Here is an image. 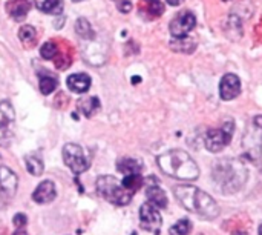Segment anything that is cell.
<instances>
[{"instance_id":"25","label":"cell","mask_w":262,"mask_h":235,"mask_svg":"<svg viewBox=\"0 0 262 235\" xmlns=\"http://www.w3.org/2000/svg\"><path fill=\"white\" fill-rule=\"evenodd\" d=\"M75 31H77V34L81 37V38H94V29H92V26H91V23L86 20V18H83V17H80L78 20H77V23H75Z\"/></svg>"},{"instance_id":"6","label":"cell","mask_w":262,"mask_h":235,"mask_svg":"<svg viewBox=\"0 0 262 235\" xmlns=\"http://www.w3.org/2000/svg\"><path fill=\"white\" fill-rule=\"evenodd\" d=\"M63 162L75 174L80 175L89 169V160L84 154V149L80 145L68 143L63 148Z\"/></svg>"},{"instance_id":"31","label":"cell","mask_w":262,"mask_h":235,"mask_svg":"<svg viewBox=\"0 0 262 235\" xmlns=\"http://www.w3.org/2000/svg\"><path fill=\"white\" fill-rule=\"evenodd\" d=\"M169 5H172V6H180L184 0H166Z\"/></svg>"},{"instance_id":"26","label":"cell","mask_w":262,"mask_h":235,"mask_svg":"<svg viewBox=\"0 0 262 235\" xmlns=\"http://www.w3.org/2000/svg\"><path fill=\"white\" fill-rule=\"evenodd\" d=\"M40 55L45 60H52L58 55V46L55 45V42H46L43 43V46L40 48Z\"/></svg>"},{"instance_id":"35","label":"cell","mask_w":262,"mask_h":235,"mask_svg":"<svg viewBox=\"0 0 262 235\" xmlns=\"http://www.w3.org/2000/svg\"><path fill=\"white\" fill-rule=\"evenodd\" d=\"M259 235H262V225L259 226Z\"/></svg>"},{"instance_id":"22","label":"cell","mask_w":262,"mask_h":235,"mask_svg":"<svg viewBox=\"0 0 262 235\" xmlns=\"http://www.w3.org/2000/svg\"><path fill=\"white\" fill-rule=\"evenodd\" d=\"M18 38L21 40L23 45H26V46H29V48L34 46L35 42H37V31H35V28L31 26V25L21 26V28L18 29Z\"/></svg>"},{"instance_id":"1","label":"cell","mask_w":262,"mask_h":235,"mask_svg":"<svg viewBox=\"0 0 262 235\" xmlns=\"http://www.w3.org/2000/svg\"><path fill=\"white\" fill-rule=\"evenodd\" d=\"M212 177L215 186L223 194H236L247 182L246 165L238 159H221L213 165Z\"/></svg>"},{"instance_id":"19","label":"cell","mask_w":262,"mask_h":235,"mask_svg":"<svg viewBox=\"0 0 262 235\" xmlns=\"http://www.w3.org/2000/svg\"><path fill=\"white\" fill-rule=\"evenodd\" d=\"M8 9L12 18H15L17 22H21L29 11V3L28 0H12L8 3Z\"/></svg>"},{"instance_id":"16","label":"cell","mask_w":262,"mask_h":235,"mask_svg":"<svg viewBox=\"0 0 262 235\" xmlns=\"http://www.w3.org/2000/svg\"><path fill=\"white\" fill-rule=\"evenodd\" d=\"M77 108L84 117H94L100 109V100L97 97H92V95L83 97V99L78 100Z\"/></svg>"},{"instance_id":"34","label":"cell","mask_w":262,"mask_h":235,"mask_svg":"<svg viewBox=\"0 0 262 235\" xmlns=\"http://www.w3.org/2000/svg\"><path fill=\"white\" fill-rule=\"evenodd\" d=\"M233 235H247V234H246V232H239V234H238V232H233Z\"/></svg>"},{"instance_id":"8","label":"cell","mask_w":262,"mask_h":235,"mask_svg":"<svg viewBox=\"0 0 262 235\" xmlns=\"http://www.w3.org/2000/svg\"><path fill=\"white\" fill-rule=\"evenodd\" d=\"M195 26H196L195 14L189 9H184V11H180L170 20L169 31L173 35V38H183V37H187L195 29Z\"/></svg>"},{"instance_id":"13","label":"cell","mask_w":262,"mask_h":235,"mask_svg":"<svg viewBox=\"0 0 262 235\" xmlns=\"http://www.w3.org/2000/svg\"><path fill=\"white\" fill-rule=\"evenodd\" d=\"M68 88L72 92L77 94H84L89 88H91V77L84 72H78V74H71L66 80Z\"/></svg>"},{"instance_id":"28","label":"cell","mask_w":262,"mask_h":235,"mask_svg":"<svg viewBox=\"0 0 262 235\" xmlns=\"http://www.w3.org/2000/svg\"><path fill=\"white\" fill-rule=\"evenodd\" d=\"M146 5H147V11L154 15V17H158L164 12V5L161 0H143Z\"/></svg>"},{"instance_id":"32","label":"cell","mask_w":262,"mask_h":235,"mask_svg":"<svg viewBox=\"0 0 262 235\" xmlns=\"http://www.w3.org/2000/svg\"><path fill=\"white\" fill-rule=\"evenodd\" d=\"M12 235H28V232L21 228V229H17V231H14V234Z\"/></svg>"},{"instance_id":"4","label":"cell","mask_w":262,"mask_h":235,"mask_svg":"<svg viewBox=\"0 0 262 235\" xmlns=\"http://www.w3.org/2000/svg\"><path fill=\"white\" fill-rule=\"evenodd\" d=\"M97 192L109 203L115 206H126L132 200V194L127 192L115 177L101 175L97 180Z\"/></svg>"},{"instance_id":"18","label":"cell","mask_w":262,"mask_h":235,"mask_svg":"<svg viewBox=\"0 0 262 235\" xmlns=\"http://www.w3.org/2000/svg\"><path fill=\"white\" fill-rule=\"evenodd\" d=\"M169 45H170V49L175 51V52L190 54V52H193L196 49V40L190 38L189 35L183 37V38H172Z\"/></svg>"},{"instance_id":"21","label":"cell","mask_w":262,"mask_h":235,"mask_svg":"<svg viewBox=\"0 0 262 235\" xmlns=\"http://www.w3.org/2000/svg\"><path fill=\"white\" fill-rule=\"evenodd\" d=\"M35 6L45 14H60L63 11V0H35Z\"/></svg>"},{"instance_id":"10","label":"cell","mask_w":262,"mask_h":235,"mask_svg":"<svg viewBox=\"0 0 262 235\" xmlns=\"http://www.w3.org/2000/svg\"><path fill=\"white\" fill-rule=\"evenodd\" d=\"M241 92V80L236 74H226L223 79H221V83H220V95L223 100L226 102H230L233 99H236Z\"/></svg>"},{"instance_id":"2","label":"cell","mask_w":262,"mask_h":235,"mask_svg":"<svg viewBox=\"0 0 262 235\" xmlns=\"http://www.w3.org/2000/svg\"><path fill=\"white\" fill-rule=\"evenodd\" d=\"M177 200L190 212H195L206 220H213L220 216V206L204 191L190 185H180L173 188Z\"/></svg>"},{"instance_id":"14","label":"cell","mask_w":262,"mask_h":235,"mask_svg":"<svg viewBox=\"0 0 262 235\" xmlns=\"http://www.w3.org/2000/svg\"><path fill=\"white\" fill-rule=\"evenodd\" d=\"M224 32L230 40H239L243 37V23L236 14H230L224 22Z\"/></svg>"},{"instance_id":"27","label":"cell","mask_w":262,"mask_h":235,"mask_svg":"<svg viewBox=\"0 0 262 235\" xmlns=\"http://www.w3.org/2000/svg\"><path fill=\"white\" fill-rule=\"evenodd\" d=\"M192 231V223L187 219H183L180 222H177L172 228H170V235H189Z\"/></svg>"},{"instance_id":"9","label":"cell","mask_w":262,"mask_h":235,"mask_svg":"<svg viewBox=\"0 0 262 235\" xmlns=\"http://www.w3.org/2000/svg\"><path fill=\"white\" fill-rule=\"evenodd\" d=\"M161 223L163 220H161L160 211L155 206H152L150 203H144L140 208V225L144 231L158 234Z\"/></svg>"},{"instance_id":"15","label":"cell","mask_w":262,"mask_h":235,"mask_svg":"<svg viewBox=\"0 0 262 235\" xmlns=\"http://www.w3.org/2000/svg\"><path fill=\"white\" fill-rule=\"evenodd\" d=\"M117 169L124 175L140 174L143 169V162L140 159H135V157H121L117 162Z\"/></svg>"},{"instance_id":"12","label":"cell","mask_w":262,"mask_h":235,"mask_svg":"<svg viewBox=\"0 0 262 235\" xmlns=\"http://www.w3.org/2000/svg\"><path fill=\"white\" fill-rule=\"evenodd\" d=\"M18 186V179L8 166H0V189L8 195H14Z\"/></svg>"},{"instance_id":"33","label":"cell","mask_w":262,"mask_h":235,"mask_svg":"<svg viewBox=\"0 0 262 235\" xmlns=\"http://www.w3.org/2000/svg\"><path fill=\"white\" fill-rule=\"evenodd\" d=\"M140 80H141L140 77H134V79H132V82H134V85H135V82H140Z\"/></svg>"},{"instance_id":"3","label":"cell","mask_w":262,"mask_h":235,"mask_svg":"<svg viewBox=\"0 0 262 235\" xmlns=\"http://www.w3.org/2000/svg\"><path fill=\"white\" fill-rule=\"evenodd\" d=\"M158 166L160 169L178 180H195L200 175V169L196 162L181 149H172L164 152L158 157Z\"/></svg>"},{"instance_id":"7","label":"cell","mask_w":262,"mask_h":235,"mask_svg":"<svg viewBox=\"0 0 262 235\" xmlns=\"http://www.w3.org/2000/svg\"><path fill=\"white\" fill-rule=\"evenodd\" d=\"M15 112L9 102H0V146L8 148L14 137Z\"/></svg>"},{"instance_id":"37","label":"cell","mask_w":262,"mask_h":235,"mask_svg":"<svg viewBox=\"0 0 262 235\" xmlns=\"http://www.w3.org/2000/svg\"><path fill=\"white\" fill-rule=\"evenodd\" d=\"M72 2H83V0H72Z\"/></svg>"},{"instance_id":"24","label":"cell","mask_w":262,"mask_h":235,"mask_svg":"<svg viewBox=\"0 0 262 235\" xmlns=\"http://www.w3.org/2000/svg\"><path fill=\"white\" fill-rule=\"evenodd\" d=\"M141 185H143V179H141L140 174L126 175V177L123 179V182H121V186H123L127 192H130V194H134L135 191H138V189L141 188Z\"/></svg>"},{"instance_id":"38","label":"cell","mask_w":262,"mask_h":235,"mask_svg":"<svg viewBox=\"0 0 262 235\" xmlns=\"http://www.w3.org/2000/svg\"><path fill=\"white\" fill-rule=\"evenodd\" d=\"M223 2H229V0H223Z\"/></svg>"},{"instance_id":"5","label":"cell","mask_w":262,"mask_h":235,"mask_svg":"<svg viewBox=\"0 0 262 235\" xmlns=\"http://www.w3.org/2000/svg\"><path fill=\"white\" fill-rule=\"evenodd\" d=\"M233 129H235V125H233L232 120H229V122H226L223 125V128L207 131L206 135H204V145H206V148L210 152H220V151H223L230 143V140L233 137Z\"/></svg>"},{"instance_id":"11","label":"cell","mask_w":262,"mask_h":235,"mask_svg":"<svg viewBox=\"0 0 262 235\" xmlns=\"http://www.w3.org/2000/svg\"><path fill=\"white\" fill-rule=\"evenodd\" d=\"M55 195H57L55 185L51 180H45L35 188L32 194V200L38 205H46V203H51L55 199Z\"/></svg>"},{"instance_id":"29","label":"cell","mask_w":262,"mask_h":235,"mask_svg":"<svg viewBox=\"0 0 262 235\" xmlns=\"http://www.w3.org/2000/svg\"><path fill=\"white\" fill-rule=\"evenodd\" d=\"M12 223H14V226H15L17 229H21V228H25V226H26L28 219H26V216H25V214H15V216H14V219H12Z\"/></svg>"},{"instance_id":"36","label":"cell","mask_w":262,"mask_h":235,"mask_svg":"<svg viewBox=\"0 0 262 235\" xmlns=\"http://www.w3.org/2000/svg\"><path fill=\"white\" fill-rule=\"evenodd\" d=\"M261 165H262V146H261Z\"/></svg>"},{"instance_id":"17","label":"cell","mask_w":262,"mask_h":235,"mask_svg":"<svg viewBox=\"0 0 262 235\" xmlns=\"http://www.w3.org/2000/svg\"><path fill=\"white\" fill-rule=\"evenodd\" d=\"M146 194H147V200H149L147 203H150L157 209H164L167 206V197H166L164 191L160 186H157V185L149 186Z\"/></svg>"},{"instance_id":"20","label":"cell","mask_w":262,"mask_h":235,"mask_svg":"<svg viewBox=\"0 0 262 235\" xmlns=\"http://www.w3.org/2000/svg\"><path fill=\"white\" fill-rule=\"evenodd\" d=\"M40 77V92L43 95H49L51 92L55 91V88L58 86V80L55 75L49 74V72H38Z\"/></svg>"},{"instance_id":"23","label":"cell","mask_w":262,"mask_h":235,"mask_svg":"<svg viewBox=\"0 0 262 235\" xmlns=\"http://www.w3.org/2000/svg\"><path fill=\"white\" fill-rule=\"evenodd\" d=\"M25 165H26V169L31 175H41L43 174V162L40 157L37 155H28L25 157Z\"/></svg>"},{"instance_id":"30","label":"cell","mask_w":262,"mask_h":235,"mask_svg":"<svg viewBox=\"0 0 262 235\" xmlns=\"http://www.w3.org/2000/svg\"><path fill=\"white\" fill-rule=\"evenodd\" d=\"M253 123H255V126H256L258 129H261L262 131V115H256L255 120H253Z\"/></svg>"}]
</instances>
